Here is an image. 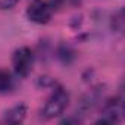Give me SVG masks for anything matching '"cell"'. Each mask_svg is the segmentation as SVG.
<instances>
[{"instance_id": "277c9868", "label": "cell", "mask_w": 125, "mask_h": 125, "mask_svg": "<svg viewBox=\"0 0 125 125\" xmlns=\"http://www.w3.org/2000/svg\"><path fill=\"white\" fill-rule=\"evenodd\" d=\"M124 113V104L119 99L110 100L109 103L104 104L103 110H102V116L97 122H104V124H113V122H119Z\"/></svg>"}, {"instance_id": "5b68a950", "label": "cell", "mask_w": 125, "mask_h": 125, "mask_svg": "<svg viewBox=\"0 0 125 125\" xmlns=\"http://www.w3.org/2000/svg\"><path fill=\"white\" fill-rule=\"evenodd\" d=\"M25 113H27V109L24 104H19V106H15L12 109H9L5 115V121L6 122H10V124H18L21 122L24 118H25Z\"/></svg>"}, {"instance_id": "52a82bcc", "label": "cell", "mask_w": 125, "mask_h": 125, "mask_svg": "<svg viewBox=\"0 0 125 125\" xmlns=\"http://www.w3.org/2000/svg\"><path fill=\"white\" fill-rule=\"evenodd\" d=\"M18 3V0H0V9H10Z\"/></svg>"}, {"instance_id": "8992f818", "label": "cell", "mask_w": 125, "mask_h": 125, "mask_svg": "<svg viewBox=\"0 0 125 125\" xmlns=\"http://www.w3.org/2000/svg\"><path fill=\"white\" fill-rule=\"evenodd\" d=\"M13 87V78L9 71L0 69V93H8Z\"/></svg>"}, {"instance_id": "ba28073f", "label": "cell", "mask_w": 125, "mask_h": 125, "mask_svg": "<svg viewBox=\"0 0 125 125\" xmlns=\"http://www.w3.org/2000/svg\"><path fill=\"white\" fill-rule=\"evenodd\" d=\"M53 2H54V3H62L63 0H53Z\"/></svg>"}, {"instance_id": "6da1fadb", "label": "cell", "mask_w": 125, "mask_h": 125, "mask_svg": "<svg viewBox=\"0 0 125 125\" xmlns=\"http://www.w3.org/2000/svg\"><path fill=\"white\" fill-rule=\"evenodd\" d=\"M68 102H69V94L66 93V90H63L62 87H57L52 93V96L47 99V102L44 104V109H43V115L46 118L59 116L66 109Z\"/></svg>"}, {"instance_id": "7a4b0ae2", "label": "cell", "mask_w": 125, "mask_h": 125, "mask_svg": "<svg viewBox=\"0 0 125 125\" xmlns=\"http://www.w3.org/2000/svg\"><path fill=\"white\" fill-rule=\"evenodd\" d=\"M54 12V5L47 0H34L27 9V16L35 24H46Z\"/></svg>"}, {"instance_id": "3957f363", "label": "cell", "mask_w": 125, "mask_h": 125, "mask_svg": "<svg viewBox=\"0 0 125 125\" xmlns=\"http://www.w3.org/2000/svg\"><path fill=\"white\" fill-rule=\"evenodd\" d=\"M12 63H13V69L16 72V75L19 77H27L31 69H32V63H34V54L31 52V49L28 47H21L13 53L12 57Z\"/></svg>"}]
</instances>
